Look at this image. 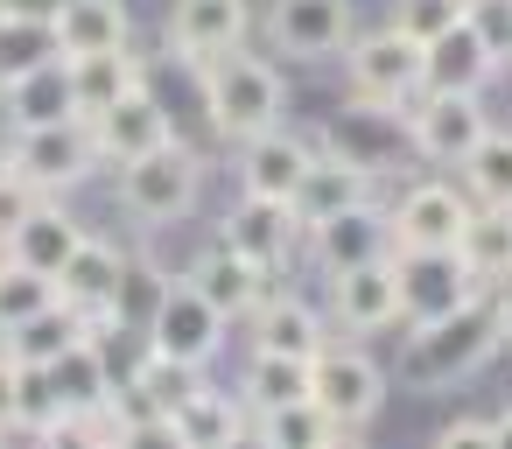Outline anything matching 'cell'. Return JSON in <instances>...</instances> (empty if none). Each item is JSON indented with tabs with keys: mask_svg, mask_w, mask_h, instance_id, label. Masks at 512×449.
<instances>
[{
	"mask_svg": "<svg viewBox=\"0 0 512 449\" xmlns=\"http://www.w3.org/2000/svg\"><path fill=\"white\" fill-rule=\"evenodd\" d=\"M470 211L477 197L463 183H442V176L407 183L393 197V253H456L470 232Z\"/></svg>",
	"mask_w": 512,
	"mask_h": 449,
	"instance_id": "7",
	"label": "cell"
},
{
	"mask_svg": "<svg viewBox=\"0 0 512 449\" xmlns=\"http://www.w3.org/2000/svg\"><path fill=\"white\" fill-rule=\"evenodd\" d=\"M239 393L253 400V414L288 407V400H309V393H316V358H295V351H253Z\"/></svg>",
	"mask_w": 512,
	"mask_h": 449,
	"instance_id": "29",
	"label": "cell"
},
{
	"mask_svg": "<svg viewBox=\"0 0 512 449\" xmlns=\"http://www.w3.org/2000/svg\"><path fill=\"white\" fill-rule=\"evenodd\" d=\"M456 253H463V267H470L484 288H505V281H512V204H477Z\"/></svg>",
	"mask_w": 512,
	"mask_h": 449,
	"instance_id": "30",
	"label": "cell"
},
{
	"mask_svg": "<svg viewBox=\"0 0 512 449\" xmlns=\"http://www.w3.org/2000/svg\"><path fill=\"white\" fill-rule=\"evenodd\" d=\"M36 204H50V190H43L36 176H22V169L8 162V169H0V246H8V239L22 232V218H29Z\"/></svg>",
	"mask_w": 512,
	"mask_h": 449,
	"instance_id": "37",
	"label": "cell"
},
{
	"mask_svg": "<svg viewBox=\"0 0 512 449\" xmlns=\"http://www.w3.org/2000/svg\"><path fill=\"white\" fill-rule=\"evenodd\" d=\"M323 155H337V162L365 169L372 183H386V176H400V162L414 155V127H407L400 106H379V99H358V92H351V99L323 120Z\"/></svg>",
	"mask_w": 512,
	"mask_h": 449,
	"instance_id": "4",
	"label": "cell"
},
{
	"mask_svg": "<svg viewBox=\"0 0 512 449\" xmlns=\"http://www.w3.org/2000/svg\"><path fill=\"white\" fill-rule=\"evenodd\" d=\"M92 141H99V162H106V169H127V162H141V155L169 148V141H176V127H169L162 99L141 85V92H127V99H113V106H99V113H92Z\"/></svg>",
	"mask_w": 512,
	"mask_h": 449,
	"instance_id": "15",
	"label": "cell"
},
{
	"mask_svg": "<svg viewBox=\"0 0 512 449\" xmlns=\"http://www.w3.org/2000/svg\"><path fill=\"white\" fill-rule=\"evenodd\" d=\"M456 22H470V0H393V29L414 36L421 50H428L442 29H456Z\"/></svg>",
	"mask_w": 512,
	"mask_h": 449,
	"instance_id": "36",
	"label": "cell"
},
{
	"mask_svg": "<svg viewBox=\"0 0 512 449\" xmlns=\"http://www.w3.org/2000/svg\"><path fill=\"white\" fill-rule=\"evenodd\" d=\"M491 449H512V407H505V414H491Z\"/></svg>",
	"mask_w": 512,
	"mask_h": 449,
	"instance_id": "41",
	"label": "cell"
},
{
	"mask_svg": "<svg viewBox=\"0 0 512 449\" xmlns=\"http://www.w3.org/2000/svg\"><path fill=\"white\" fill-rule=\"evenodd\" d=\"M8 162L22 176H36L50 197L78 190L92 169H99V141H92V120H50V127H15L8 134Z\"/></svg>",
	"mask_w": 512,
	"mask_h": 449,
	"instance_id": "8",
	"label": "cell"
},
{
	"mask_svg": "<svg viewBox=\"0 0 512 449\" xmlns=\"http://www.w3.org/2000/svg\"><path fill=\"white\" fill-rule=\"evenodd\" d=\"M407 127H414V155L421 162L463 169L477 155V141L491 134V113H484V92H421Z\"/></svg>",
	"mask_w": 512,
	"mask_h": 449,
	"instance_id": "10",
	"label": "cell"
},
{
	"mask_svg": "<svg viewBox=\"0 0 512 449\" xmlns=\"http://www.w3.org/2000/svg\"><path fill=\"white\" fill-rule=\"evenodd\" d=\"M316 400L330 407V421L344 435H358L379 407H386V372L358 351V344H323L316 351Z\"/></svg>",
	"mask_w": 512,
	"mask_h": 449,
	"instance_id": "12",
	"label": "cell"
},
{
	"mask_svg": "<svg viewBox=\"0 0 512 449\" xmlns=\"http://www.w3.org/2000/svg\"><path fill=\"white\" fill-rule=\"evenodd\" d=\"M498 323H505V344H512V281L498 288Z\"/></svg>",
	"mask_w": 512,
	"mask_h": 449,
	"instance_id": "42",
	"label": "cell"
},
{
	"mask_svg": "<svg viewBox=\"0 0 512 449\" xmlns=\"http://www.w3.org/2000/svg\"><path fill=\"white\" fill-rule=\"evenodd\" d=\"M64 0H0V15H29V22H57Z\"/></svg>",
	"mask_w": 512,
	"mask_h": 449,
	"instance_id": "40",
	"label": "cell"
},
{
	"mask_svg": "<svg viewBox=\"0 0 512 449\" xmlns=\"http://www.w3.org/2000/svg\"><path fill=\"white\" fill-rule=\"evenodd\" d=\"M50 302H64L57 274L22 267V260H8V253H0V330H22V323H29V316H43Z\"/></svg>",
	"mask_w": 512,
	"mask_h": 449,
	"instance_id": "33",
	"label": "cell"
},
{
	"mask_svg": "<svg viewBox=\"0 0 512 449\" xmlns=\"http://www.w3.org/2000/svg\"><path fill=\"white\" fill-rule=\"evenodd\" d=\"M0 344H8L15 365H64L71 351L92 344V316L78 302H50L43 316H29L22 330H0Z\"/></svg>",
	"mask_w": 512,
	"mask_h": 449,
	"instance_id": "24",
	"label": "cell"
},
{
	"mask_svg": "<svg viewBox=\"0 0 512 449\" xmlns=\"http://www.w3.org/2000/svg\"><path fill=\"white\" fill-rule=\"evenodd\" d=\"M351 36H358V8H351V0H267V43L288 64L344 57Z\"/></svg>",
	"mask_w": 512,
	"mask_h": 449,
	"instance_id": "9",
	"label": "cell"
},
{
	"mask_svg": "<svg viewBox=\"0 0 512 449\" xmlns=\"http://www.w3.org/2000/svg\"><path fill=\"white\" fill-rule=\"evenodd\" d=\"M309 162H316V148L302 141V134H288V127H267V134H253V141H239V190H253V197H295V183L309 176Z\"/></svg>",
	"mask_w": 512,
	"mask_h": 449,
	"instance_id": "19",
	"label": "cell"
},
{
	"mask_svg": "<svg viewBox=\"0 0 512 449\" xmlns=\"http://www.w3.org/2000/svg\"><path fill=\"white\" fill-rule=\"evenodd\" d=\"M463 442H491V414H456L435 428V449H463Z\"/></svg>",
	"mask_w": 512,
	"mask_h": 449,
	"instance_id": "38",
	"label": "cell"
},
{
	"mask_svg": "<svg viewBox=\"0 0 512 449\" xmlns=\"http://www.w3.org/2000/svg\"><path fill=\"white\" fill-rule=\"evenodd\" d=\"M246 29H253V0H169L162 43H169L176 64H197V57L239 50Z\"/></svg>",
	"mask_w": 512,
	"mask_h": 449,
	"instance_id": "14",
	"label": "cell"
},
{
	"mask_svg": "<svg viewBox=\"0 0 512 449\" xmlns=\"http://www.w3.org/2000/svg\"><path fill=\"white\" fill-rule=\"evenodd\" d=\"M253 435L267 442V449H330V442H344V428L330 421V407L309 393V400H288V407H267V414H253Z\"/></svg>",
	"mask_w": 512,
	"mask_h": 449,
	"instance_id": "32",
	"label": "cell"
},
{
	"mask_svg": "<svg viewBox=\"0 0 512 449\" xmlns=\"http://www.w3.org/2000/svg\"><path fill=\"white\" fill-rule=\"evenodd\" d=\"M344 78H351L358 99H379V106L414 113V99L428 92V50L414 36H400L393 22L386 29H358L351 50H344Z\"/></svg>",
	"mask_w": 512,
	"mask_h": 449,
	"instance_id": "6",
	"label": "cell"
},
{
	"mask_svg": "<svg viewBox=\"0 0 512 449\" xmlns=\"http://www.w3.org/2000/svg\"><path fill=\"white\" fill-rule=\"evenodd\" d=\"M190 281H197V288H204L232 323H239V316H253V309H260V295L274 288V281H267V267H260V260H246V253H239V246H225V239H211V246L190 260Z\"/></svg>",
	"mask_w": 512,
	"mask_h": 449,
	"instance_id": "23",
	"label": "cell"
},
{
	"mask_svg": "<svg viewBox=\"0 0 512 449\" xmlns=\"http://www.w3.org/2000/svg\"><path fill=\"white\" fill-rule=\"evenodd\" d=\"M0 169H8V141H0Z\"/></svg>",
	"mask_w": 512,
	"mask_h": 449,
	"instance_id": "43",
	"label": "cell"
},
{
	"mask_svg": "<svg viewBox=\"0 0 512 449\" xmlns=\"http://www.w3.org/2000/svg\"><path fill=\"white\" fill-rule=\"evenodd\" d=\"M463 190L477 197V204H512V134H484L477 141V155L463 162Z\"/></svg>",
	"mask_w": 512,
	"mask_h": 449,
	"instance_id": "35",
	"label": "cell"
},
{
	"mask_svg": "<svg viewBox=\"0 0 512 449\" xmlns=\"http://www.w3.org/2000/svg\"><path fill=\"white\" fill-rule=\"evenodd\" d=\"M393 253V211H379V197L309 225V260L323 274H344V267H365V260H386Z\"/></svg>",
	"mask_w": 512,
	"mask_h": 449,
	"instance_id": "16",
	"label": "cell"
},
{
	"mask_svg": "<svg viewBox=\"0 0 512 449\" xmlns=\"http://www.w3.org/2000/svg\"><path fill=\"white\" fill-rule=\"evenodd\" d=\"M57 288H64V302H78L85 316H120V295H127V253L113 246V239H78V253L64 260V274H57Z\"/></svg>",
	"mask_w": 512,
	"mask_h": 449,
	"instance_id": "21",
	"label": "cell"
},
{
	"mask_svg": "<svg viewBox=\"0 0 512 449\" xmlns=\"http://www.w3.org/2000/svg\"><path fill=\"white\" fill-rule=\"evenodd\" d=\"M78 239H85V225L50 197V204H36L29 218H22V232L0 246L8 260H22V267H43V274H64V260L78 253Z\"/></svg>",
	"mask_w": 512,
	"mask_h": 449,
	"instance_id": "28",
	"label": "cell"
},
{
	"mask_svg": "<svg viewBox=\"0 0 512 449\" xmlns=\"http://www.w3.org/2000/svg\"><path fill=\"white\" fill-rule=\"evenodd\" d=\"M148 351L155 358H169V365H190V372H204V365H218V351H225V330H232V316L183 274V281H169L162 295H155V309H148Z\"/></svg>",
	"mask_w": 512,
	"mask_h": 449,
	"instance_id": "3",
	"label": "cell"
},
{
	"mask_svg": "<svg viewBox=\"0 0 512 449\" xmlns=\"http://www.w3.org/2000/svg\"><path fill=\"white\" fill-rule=\"evenodd\" d=\"M162 435L183 449H232L253 435V400L246 393H218V386H190L176 407H162Z\"/></svg>",
	"mask_w": 512,
	"mask_h": 449,
	"instance_id": "13",
	"label": "cell"
},
{
	"mask_svg": "<svg viewBox=\"0 0 512 449\" xmlns=\"http://www.w3.org/2000/svg\"><path fill=\"white\" fill-rule=\"evenodd\" d=\"M330 316H337V330H351V337L393 330V323H400V274H393V253L330 274Z\"/></svg>",
	"mask_w": 512,
	"mask_h": 449,
	"instance_id": "17",
	"label": "cell"
},
{
	"mask_svg": "<svg viewBox=\"0 0 512 449\" xmlns=\"http://www.w3.org/2000/svg\"><path fill=\"white\" fill-rule=\"evenodd\" d=\"M15 407H22V365L8 358V344H0V435H8Z\"/></svg>",
	"mask_w": 512,
	"mask_h": 449,
	"instance_id": "39",
	"label": "cell"
},
{
	"mask_svg": "<svg viewBox=\"0 0 512 449\" xmlns=\"http://www.w3.org/2000/svg\"><path fill=\"white\" fill-rule=\"evenodd\" d=\"M218 239L225 246H239L246 260H260L267 274L302 246V218H295V204H281V197H253V190H239V204L225 211V225H218Z\"/></svg>",
	"mask_w": 512,
	"mask_h": 449,
	"instance_id": "18",
	"label": "cell"
},
{
	"mask_svg": "<svg viewBox=\"0 0 512 449\" xmlns=\"http://www.w3.org/2000/svg\"><path fill=\"white\" fill-rule=\"evenodd\" d=\"M505 351V323H498V302H463L449 316H428V323H407L400 337V386L414 393H449L463 379H477L491 358Z\"/></svg>",
	"mask_w": 512,
	"mask_h": 449,
	"instance_id": "1",
	"label": "cell"
},
{
	"mask_svg": "<svg viewBox=\"0 0 512 449\" xmlns=\"http://www.w3.org/2000/svg\"><path fill=\"white\" fill-rule=\"evenodd\" d=\"M0 113H8V134L15 127H50V120H85L78 85H71V57H50V64L8 78L0 85Z\"/></svg>",
	"mask_w": 512,
	"mask_h": 449,
	"instance_id": "20",
	"label": "cell"
},
{
	"mask_svg": "<svg viewBox=\"0 0 512 449\" xmlns=\"http://www.w3.org/2000/svg\"><path fill=\"white\" fill-rule=\"evenodd\" d=\"M190 78H197V92H204L211 127H218L232 148L253 141V134H267V127H281V113H288L281 71H274L267 57H253L246 43H239V50H218V57H197Z\"/></svg>",
	"mask_w": 512,
	"mask_h": 449,
	"instance_id": "2",
	"label": "cell"
},
{
	"mask_svg": "<svg viewBox=\"0 0 512 449\" xmlns=\"http://www.w3.org/2000/svg\"><path fill=\"white\" fill-rule=\"evenodd\" d=\"M50 29H57V50L64 57H99V50H127L134 43L127 0H64Z\"/></svg>",
	"mask_w": 512,
	"mask_h": 449,
	"instance_id": "25",
	"label": "cell"
},
{
	"mask_svg": "<svg viewBox=\"0 0 512 449\" xmlns=\"http://www.w3.org/2000/svg\"><path fill=\"white\" fill-rule=\"evenodd\" d=\"M365 197H372V176L316 148V162H309V176L295 183V197H288V204H295L302 239H309V225H323V218H337V211H351V204H365Z\"/></svg>",
	"mask_w": 512,
	"mask_h": 449,
	"instance_id": "26",
	"label": "cell"
},
{
	"mask_svg": "<svg viewBox=\"0 0 512 449\" xmlns=\"http://www.w3.org/2000/svg\"><path fill=\"white\" fill-rule=\"evenodd\" d=\"M50 57H64L50 22L0 15V85H8V78H22V71H36V64H50Z\"/></svg>",
	"mask_w": 512,
	"mask_h": 449,
	"instance_id": "34",
	"label": "cell"
},
{
	"mask_svg": "<svg viewBox=\"0 0 512 449\" xmlns=\"http://www.w3.org/2000/svg\"><path fill=\"white\" fill-rule=\"evenodd\" d=\"M197 197H204V162L183 141H169V148H155V155H141V162L120 169V211L134 225H148V232L183 225L197 211Z\"/></svg>",
	"mask_w": 512,
	"mask_h": 449,
	"instance_id": "5",
	"label": "cell"
},
{
	"mask_svg": "<svg viewBox=\"0 0 512 449\" xmlns=\"http://www.w3.org/2000/svg\"><path fill=\"white\" fill-rule=\"evenodd\" d=\"M253 351H295V358H316L323 351V316L288 295V288H267L260 309H253Z\"/></svg>",
	"mask_w": 512,
	"mask_h": 449,
	"instance_id": "27",
	"label": "cell"
},
{
	"mask_svg": "<svg viewBox=\"0 0 512 449\" xmlns=\"http://www.w3.org/2000/svg\"><path fill=\"white\" fill-rule=\"evenodd\" d=\"M393 274H400V323H428L484 295L463 253H393Z\"/></svg>",
	"mask_w": 512,
	"mask_h": 449,
	"instance_id": "11",
	"label": "cell"
},
{
	"mask_svg": "<svg viewBox=\"0 0 512 449\" xmlns=\"http://www.w3.org/2000/svg\"><path fill=\"white\" fill-rule=\"evenodd\" d=\"M498 71H505V57L484 43L477 22H456L428 43V92H484Z\"/></svg>",
	"mask_w": 512,
	"mask_h": 449,
	"instance_id": "22",
	"label": "cell"
},
{
	"mask_svg": "<svg viewBox=\"0 0 512 449\" xmlns=\"http://www.w3.org/2000/svg\"><path fill=\"white\" fill-rule=\"evenodd\" d=\"M71 85H78V113L92 120L99 106H113V99H127V92H141V85H148V71H141V57H134V50H99V57H71Z\"/></svg>",
	"mask_w": 512,
	"mask_h": 449,
	"instance_id": "31",
	"label": "cell"
}]
</instances>
